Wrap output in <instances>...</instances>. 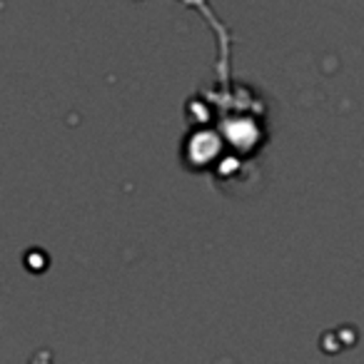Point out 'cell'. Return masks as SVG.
Masks as SVG:
<instances>
[{
  "mask_svg": "<svg viewBox=\"0 0 364 364\" xmlns=\"http://www.w3.org/2000/svg\"><path fill=\"white\" fill-rule=\"evenodd\" d=\"M46 359H48V354H38L36 362H33V364H46Z\"/></svg>",
  "mask_w": 364,
  "mask_h": 364,
  "instance_id": "1",
  "label": "cell"
}]
</instances>
